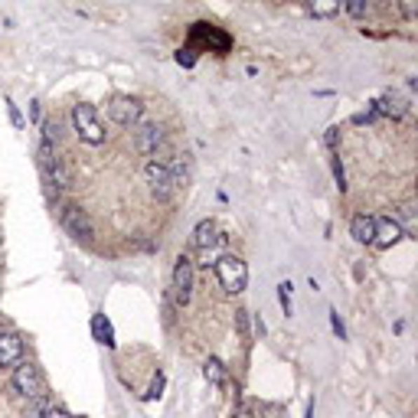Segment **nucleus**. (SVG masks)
<instances>
[{
	"label": "nucleus",
	"mask_w": 418,
	"mask_h": 418,
	"mask_svg": "<svg viewBox=\"0 0 418 418\" xmlns=\"http://www.w3.org/2000/svg\"><path fill=\"white\" fill-rule=\"evenodd\" d=\"M72 131L79 134V141L86 144H104V124L98 118V108L88 102H79L72 104Z\"/></svg>",
	"instance_id": "nucleus-1"
},
{
	"label": "nucleus",
	"mask_w": 418,
	"mask_h": 418,
	"mask_svg": "<svg viewBox=\"0 0 418 418\" xmlns=\"http://www.w3.org/2000/svg\"><path fill=\"white\" fill-rule=\"evenodd\" d=\"M213 268H216V278L226 295H242L248 288V265L238 255H222Z\"/></svg>",
	"instance_id": "nucleus-2"
},
{
	"label": "nucleus",
	"mask_w": 418,
	"mask_h": 418,
	"mask_svg": "<svg viewBox=\"0 0 418 418\" xmlns=\"http://www.w3.org/2000/svg\"><path fill=\"white\" fill-rule=\"evenodd\" d=\"M10 386H13V392H20L23 399H46V379H43V372H39L36 363H17Z\"/></svg>",
	"instance_id": "nucleus-3"
},
{
	"label": "nucleus",
	"mask_w": 418,
	"mask_h": 418,
	"mask_svg": "<svg viewBox=\"0 0 418 418\" xmlns=\"http://www.w3.org/2000/svg\"><path fill=\"white\" fill-rule=\"evenodd\" d=\"M39 167H43V180L53 183V187H62V190H69L72 187V167L66 163V157L62 154H56L53 147H39Z\"/></svg>",
	"instance_id": "nucleus-4"
},
{
	"label": "nucleus",
	"mask_w": 418,
	"mask_h": 418,
	"mask_svg": "<svg viewBox=\"0 0 418 418\" xmlns=\"http://www.w3.org/2000/svg\"><path fill=\"white\" fill-rule=\"evenodd\" d=\"M144 180H147L151 196H154V200H161V203L173 200V193L180 190V187L173 183L170 167H167L163 161H151V163H147V167H144Z\"/></svg>",
	"instance_id": "nucleus-5"
},
{
	"label": "nucleus",
	"mask_w": 418,
	"mask_h": 418,
	"mask_svg": "<svg viewBox=\"0 0 418 418\" xmlns=\"http://www.w3.org/2000/svg\"><path fill=\"white\" fill-rule=\"evenodd\" d=\"M193 258L190 255H180L177 265H173V281H170V297L177 301V307H187L193 297Z\"/></svg>",
	"instance_id": "nucleus-6"
},
{
	"label": "nucleus",
	"mask_w": 418,
	"mask_h": 418,
	"mask_svg": "<svg viewBox=\"0 0 418 418\" xmlns=\"http://www.w3.org/2000/svg\"><path fill=\"white\" fill-rule=\"evenodd\" d=\"M104 112L112 118L114 124H124V128H134V124H141V114H144V104L131 95H114L108 98L104 104Z\"/></svg>",
	"instance_id": "nucleus-7"
},
{
	"label": "nucleus",
	"mask_w": 418,
	"mask_h": 418,
	"mask_svg": "<svg viewBox=\"0 0 418 418\" xmlns=\"http://www.w3.org/2000/svg\"><path fill=\"white\" fill-rule=\"evenodd\" d=\"M59 219H62V229H66L76 242H92V238H95V226H92V219H88L86 209L62 206L59 209Z\"/></svg>",
	"instance_id": "nucleus-8"
},
{
	"label": "nucleus",
	"mask_w": 418,
	"mask_h": 418,
	"mask_svg": "<svg viewBox=\"0 0 418 418\" xmlns=\"http://www.w3.org/2000/svg\"><path fill=\"white\" fill-rule=\"evenodd\" d=\"M209 46L216 49V53H229V46H232V36L229 33H222L219 27H213V23H193V33H190V46Z\"/></svg>",
	"instance_id": "nucleus-9"
},
{
	"label": "nucleus",
	"mask_w": 418,
	"mask_h": 418,
	"mask_svg": "<svg viewBox=\"0 0 418 418\" xmlns=\"http://www.w3.org/2000/svg\"><path fill=\"white\" fill-rule=\"evenodd\" d=\"M134 137H137V151L147 154V157H157V154H161L163 147H167V134H163L161 124H154V121L137 124Z\"/></svg>",
	"instance_id": "nucleus-10"
},
{
	"label": "nucleus",
	"mask_w": 418,
	"mask_h": 418,
	"mask_svg": "<svg viewBox=\"0 0 418 418\" xmlns=\"http://www.w3.org/2000/svg\"><path fill=\"white\" fill-rule=\"evenodd\" d=\"M226 242V236L219 232V222L216 219H203L200 226L193 229V238H190V245L196 248V252H209V248H216Z\"/></svg>",
	"instance_id": "nucleus-11"
},
{
	"label": "nucleus",
	"mask_w": 418,
	"mask_h": 418,
	"mask_svg": "<svg viewBox=\"0 0 418 418\" xmlns=\"http://www.w3.org/2000/svg\"><path fill=\"white\" fill-rule=\"evenodd\" d=\"M17 363H23V340L13 330H0V366L13 370Z\"/></svg>",
	"instance_id": "nucleus-12"
},
{
	"label": "nucleus",
	"mask_w": 418,
	"mask_h": 418,
	"mask_svg": "<svg viewBox=\"0 0 418 418\" xmlns=\"http://www.w3.org/2000/svg\"><path fill=\"white\" fill-rule=\"evenodd\" d=\"M402 236H405V229L392 216H376V236H372V245L376 248H392Z\"/></svg>",
	"instance_id": "nucleus-13"
},
{
	"label": "nucleus",
	"mask_w": 418,
	"mask_h": 418,
	"mask_svg": "<svg viewBox=\"0 0 418 418\" xmlns=\"http://www.w3.org/2000/svg\"><path fill=\"white\" fill-rule=\"evenodd\" d=\"M372 112L386 114V118H392V121H399V118L409 114V102H405L402 95H396V92H386V95H379L376 102H372Z\"/></svg>",
	"instance_id": "nucleus-14"
},
{
	"label": "nucleus",
	"mask_w": 418,
	"mask_h": 418,
	"mask_svg": "<svg viewBox=\"0 0 418 418\" xmlns=\"http://www.w3.org/2000/svg\"><path fill=\"white\" fill-rule=\"evenodd\" d=\"M350 236L356 238V242H363V245H372V236H376V216H370V213H356L350 222Z\"/></svg>",
	"instance_id": "nucleus-15"
},
{
	"label": "nucleus",
	"mask_w": 418,
	"mask_h": 418,
	"mask_svg": "<svg viewBox=\"0 0 418 418\" xmlns=\"http://www.w3.org/2000/svg\"><path fill=\"white\" fill-rule=\"evenodd\" d=\"M92 337H95L102 346H108V350L114 346V327L104 314H95V317H92Z\"/></svg>",
	"instance_id": "nucleus-16"
},
{
	"label": "nucleus",
	"mask_w": 418,
	"mask_h": 418,
	"mask_svg": "<svg viewBox=\"0 0 418 418\" xmlns=\"http://www.w3.org/2000/svg\"><path fill=\"white\" fill-rule=\"evenodd\" d=\"M307 10L317 20H330L340 13V0H307Z\"/></svg>",
	"instance_id": "nucleus-17"
},
{
	"label": "nucleus",
	"mask_w": 418,
	"mask_h": 418,
	"mask_svg": "<svg viewBox=\"0 0 418 418\" xmlns=\"http://www.w3.org/2000/svg\"><path fill=\"white\" fill-rule=\"evenodd\" d=\"M203 376H206V379L213 382L216 389H222V386H226V382H229V376H226V366H222V363H219L216 356H213V360H206V366H203Z\"/></svg>",
	"instance_id": "nucleus-18"
},
{
	"label": "nucleus",
	"mask_w": 418,
	"mask_h": 418,
	"mask_svg": "<svg viewBox=\"0 0 418 418\" xmlns=\"http://www.w3.org/2000/svg\"><path fill=\"white\" fill-rule=\"evenodd\" d=\"M46 412H49L46 399H27V405H23V418H46Z\"/></svg>",
	"instance_id": "nucleus-19"
},
{
	"label": "nucleus",
	"mask_w": 418,
	"mask_h": 418,
	"mask_svg": "<svg viewBox=\"0 0 418 418\" xmlns=\"http://www.w3.org/2000/svg\"><path fill=\"white\" fill-rule=\"evenodd\" d=\"M340 7L346 10L353 20H363L366 17V10H370V4H366V0H340Z\"/></svg>",
	"instance_id": "nucleus-20"
},
{
	"label": "nucleus",
	"mask_w": 418,
	"mask_h": 418,
	"mask_svg": "<svg viewBox=\"0 0 418 418\" xmlns=\"http://www.w3.org/2000/svg\"><path fill=\"white\" fill-rule=\"evenodd\" d=\"M56 144H59V124L43 121V147H56Z\"/></svg>",
	"instance_id": "nucleus-21"
},
{
	"label": "nucleus",
	"mask_w": 418,
	"mask_h": 418,
	"mask_svg": "<svg viewBox=\"0 0 418 418\" xmlns=\"http://www.w3.org/2000/svg\"><path fill=\"white\" fill-rule=\"evenodd\" d=\"M173 59H177V66H183V69H193V66H196V49H193V46H187V49H177V53H173Z\"/></svg>",
	"instance_id": "nucleus-22"
},
{
	"label": "nucleus",
	"mask_w": 418,
	"mask_h": 418,
	"mask_svg": "<svg viewBox=\"0 0 418 418\" xmlns=\"http://www.w3.org/2000/svg\"><path fill=\"white\" fill-rule=\"evenodd\" d=\"M333 180H337V190H346V170H343V161L340 154H333Z\"/></svg>",
	"instance_id": "nucleus-23"
},
{
	"label": "nucleus",
	"mask_w": 418,
	"mask_h": 418,
	"mask_svg": "<svg viewBox=\"0 0 418 418\" xmlns=\"http://www.w3.org/2000/svg\"><path fill=\"white\" fill-rule=\"evenodd\" d=\"M278 301H281V311L291 314V281H281V285H278Z\"/></svg>",
	"instance_id": "nucleus-24"
},
{
	"label": "nucleus",
	"mask_w": 418,
	"mask_h": 418,
	"mask_svg": "<svg viewBox=\"0 0 418 418\" xmlns=\"http://www.w3.org/2000/svg\"><path fill=\"white\" fill-rule=\"evenodd\" d=\"M330 327H333V333H337L340 340H346V327H343V321H340V314L337 311H330Z\"/></svg>",
	"instance_id": "nucleus-25"
},
{
	"label": "nucleus",
	"mask_w": 418,
	"mask_h": 418,
	"mask_svg": "<svg viewBox=\"0 0 418 418\" xmlns=\"http://www.w3.org/2000/svg\"><path fill=\"white\" fill-rule=\"evenodd\" d=\"M262 418H288V412L281 405H262Z\"/></svg>",
	"instance_id": "nucleus-26"
},
{
	"label": "nucleus",
	"mask_w": 418,
	"mask_h": 418,
	"mask_svg": "<svg viewBox=\"0 0 418 418\" xmlns=\"http://www.w3.org/2000/svg\"><path fill=\"white\" fill-rule=\"evenodd\" d=\"M399 7H402V13H405V20H415V13H418V0H399Z\"/></svg>",
	"instance_id": "nucleus-27"
},
{
	"label": "nucleus",
	"mask_w": 418,
	"mask_h": 418,
	"mask_svg": "<svg viewBox=\"0 0 418 418\" xmlns=\"http://www.w3.org/2000/svg\"><path fill=\"white\" fill-rule=\"evenodd\" d=\"M161 389H163V372H157V376H154V382H151V392H147L144 399H157V396H161Z\"/></svg>",
	"instance_id": "nucleus-28"
},
{
	"label": "nucleus",
	"mask_w": 418,
	"mask_h": 418,
	"mask_svg": "<svg viewBox=\"0 0 418 418\" xmlns=\"http://www.w3.org/2000/svg\"><path fill=\"white\" fill-rule=\"evenodd\" d=\"M7 114H10V121H13V128H23V118H20V108L7 98Z\"/></svg>",
	"instance_id": "nucleus-29"
},
{
	"label": "nucleus",
	"mask_w": 418,
	"mask_h": 418,
	"mask_svg": "<svg viewBox=\"0 0 418 418\" xmlns=\"http://www.w3.org/2000/svg\"><path fill=\"white\" fill-rule=\"evenodd\" d=\"M323 141H327L330 151H337V128H327V137H323Z\"/></svg>",
	"instance_id": "nucleus-30"
},
{
	"label": "nucleus",
	"mask_w": 418,
	"mask_h": 418,
	"mask_svg": "<svg viewBox=\"0 0 418 418\" xmlns=\"http://www.w3.org/2000/svg\"><path fill=\"white\" fill-rule=\"evenodd\" d=\"M372 118H376V112H372V108H366V112H360V114H356V118H353V121H356V124H363V121H372Z\"/></svg>",
	"instance_id": "nucleus-31"
},
{
	"label": "nucleus",
	"mask_w": 418,
	"mask_h": 418,
	"mask_svg": "<svg viewBox=\"0 0 418 418\" xmlns=\"http://www.w3.org/2000/svg\"><path fill=\"white\" fill-rule=\"evenodd\" d=\"M46 418H76V415H66V412H56V409H49Z\"/></svg>",
	"instance_id": "nucleus-32"
},
{
	"label": "nucleus",
	"mask_w": 418,
	"mask_h": 418,
	"mask_svg": "<svg viewBox=\"0 0 418 418\" xmlns=\"http://www.w3.org/2000/svg\"><path fill=\"white\" fill-rule=\"evenodd\" d=\"M232 418H255V415H252V412H236Z\"/></svg>",
	"instance_id": "nucleus-33"
}]
</instances>
